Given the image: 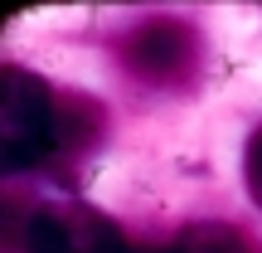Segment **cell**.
<instances>
[{
	"label": "cell",
	"mask_w": 262,
	"mask_h": 253,
	"mask_svg": "<svg viewBox=\"0 0 262 253\" xmlns=\"http://www.w3.org/2000/svg\"><path fill=\"white\" fill-rule=\"evenodd\" d=\"M156 253H248V248H243V239H238L233 229H224V224H194V229L175 234Z\"/></svg>",
	"instance_id": "obj_4"
},
{
	"label": "cell",
	"mask_w": 262,
	"mask_h": 253,
	"mask_svg": "<svg viewBox=\"0 0 262 253\" xmlns=\"http://www.w3.org/2000/svg\"><path fill=\"white\" fill-rule=\"evenodd\" d=\"M122 59L146 83H180L194 68V34L180 20H146L122 39Z\"/></svg>",
	"instance_id": "obj_3"
},
{
	"label": "cell",
	"mask_w": 262,
	"mask_h": 253,
	"mask_svg": "<svg viewBox=\"0 0 262 253\" xmlns=\"http://www.w3.org/2000/svg\"><path fill=\"white\" fill-rule=\"evenodd\" d=\"M78 117H93L88 98L58 103L44 78L25 73V68H5L0 73V166L29 170L68 151L73 141L83 146L88 131L78 127Z\"/></svg>",
	"instance_id": "obj_1"
},
{
	"label": "cell",
	"mask_w": 262,
	"mask_h": 253,
	"mask_svg": "<svg viewBox=\"0 0 262 253\" xmlns=\"http://www.w3.org/2000/svg\"><path fill=\"white\" fill-rule=\"evenodd\" d=\"M25 253H126L122 229L93 205L78 200H54V205L29 209L25 234H19Z\"/></svg>",
	"instance_id": "obj_2"
},
{
	"label": "cell",
	"mask_w": 262,
	"mask_h": 253,
	"mask_svg": "<svg viewBox=\"0 0 262 253\" xmlns=\"http://www.w3.org/2000/svg\"><path fill=\"white\" fill-rule=\"evenodd\" d=\"M243 180H248V195H253V205L262 209V127L253 131V141H248V161H243Z\"/></svg>",
	"instance_id": "obj_5"
}]
</instances>
